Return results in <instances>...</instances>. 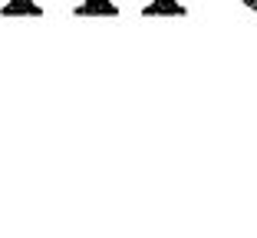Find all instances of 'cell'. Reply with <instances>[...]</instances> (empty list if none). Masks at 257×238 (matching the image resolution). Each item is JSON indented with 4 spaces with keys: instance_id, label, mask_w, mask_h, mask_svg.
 Returning a JSON list of instances; mask_svg holds the SVG:
<instances>
[{
    "instance_id": "1",
    "label": "cell",
    "mask_w": 257,
    "mask_h": 238,
    "mask_svg": "<svg viewBox=\"0 0 257 238\" xmlns=\"http://www.w3.org/2000/svg\"><path fill=\"white\" fill-rule=\"evenodd\" d=\"M244 4H250V7H257V0H244Z\"/></svg>"
}]
</instances>
